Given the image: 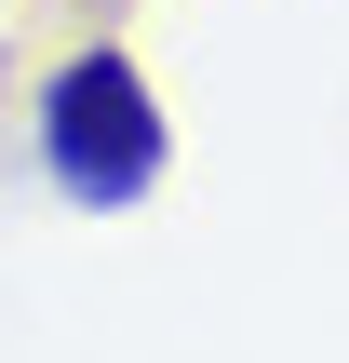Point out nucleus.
I'll list each match as a JSON object with an SVG mask.
<instances>
[{
	"instance_id": "1",
	"label": "nucleus",
	"mask_w": 349,
	"mask_h": 363,
	"mask_svg": "<svg viewBox=\"0 0 349 363\" xmlns=\"http://www.w3.org/2000/svg\"><path fill=\"white\" fill-rule=\"evenodd\" d=\"M40 162H54V189L67 202H94V216H121V202H148L161 189V162H175V121H161V94H148V67L135 54H67L54 81H40Z\"/></svg>"
}]
</instances>
